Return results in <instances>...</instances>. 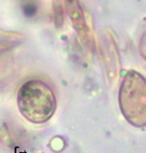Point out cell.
<instances>
[{"mask_svg": "<svg viewBox=\"0 0 146 153\" xmlns=\"http://www.w3.org/2000/svg\"><path fill=\"white\" fill-rule=\"evenodd\" d=\"M139 51L144 60L146 61V18L143 19L141 26V35L139 39Z\"/></svg>", "mask_w": 146, "mask_h": 153, "instance_id": "5", "label": "cell"}, {"mask_svg": "<svg viewBox=\"0 0 146 153\" xmlns=\"http://www.w3.org/2000/svg\"><path fill=\"white\" fill-rule=\"evenodd\" d=\"M118 104L124 117L132 126L146 127V79L136 71H129L123 78Z\"/></svg>", "mask_w": 146, "mask_h": 153, "instance_id": "2", "label": "cell"}, {"mask_svg": "<svg viewBox=\"0 0 146 153\" xmlns=\"http://www.w3.org/2000/svg\"><path fill=\"white\" fill-rule=\"evenodd\" d=\"M66 8L69 13L74 29L76 30L80 41L85 47L91 49L93 47V35L91 27L89 26L85 11L81 6L79 0H64Z\"/></svg>", "mask_w": 146, "mask_h": 153, "instance_id": "3", "label": "cell"}, {"mask_svg": "<svg viewBox=\"0 0 146 153\" xmlns=\"http://www.w3.org/2000/svg\"><path fill=\"white\" fill-rule=\"evenodd\" d=\"M99 45L101 57L104 63L105 70L107 71V76L110 79L117 78L118 73L120 71V56L118 53L117 45L110 33L101 34Z\"/></svg>", "mask_w": 146, "mask_h": 153, "instance_id": "4", "label": "cell"}, {"mask_svg": "<svg viewBox=\"0 0 146 153\" xmlns=\"http://www.w3.org/2000/svg\"><path fill=\"white\" fill-rule=\"evenodd\" d=\"M18 106L19 112L29 122L44 124L55 112L56 100L48 84L39 79H31L19 89Z\"/></svg>", "mask_w": 146, "mask_h": 153, "instance_id": "1", "label": "cell"}]
</instances>
